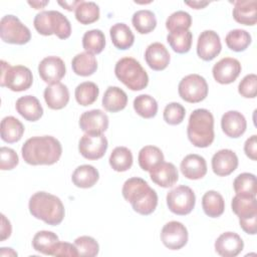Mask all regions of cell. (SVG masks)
I'll list each match as a JSON object with an SVG mask.
<instances>
[{
	"mask_svg": "<svg viewBox=\"0 0 257 257\" xmlns=\"http://www.w3.org/2000/svg\"><path fill=\"white\" fill-rule=\"evenodd\" d=\"M145 59L147 64L156 71H161L167 68L170 63V53L166 46L161 42H154L150 44L145 52Z\"/></svg>",
	"mask_w": 257,
	"mask_h": 257,
	"instance_id": "44dd1931",
	"label": "cell"
},
{
	"mask_svg": "<svg viewBox=\"0 0 257 257\" xmlns=\"http://www.w3.org/2000/svg\"><path fill=\"white\" fill-rule=\"evenodd\" d=\"M1 39L10 44L23 45L31 38L30 30L14 15H5L0 21Z\"/></svg>",
	"mask_w": 257,
	"mask_h": 257,
	"instance_id": "ba28073f",
	"label": "cell"
},
{
	"mask_svg": "<svg viewBox=\"0 0 257 257\" xmlns=\"http://www.w3.org/2000/svg\"><path fill=\"white\" fill-rule=\"evenodd\" d=\"M28 208L33 217L51 226L59 225L65 215L61 200L47 192L33 194L29 199Z\"/></svg>",
	"mask_w": 257,
	"mask_h": 257,
	"instance_id": "3957f363",
	"label": "cell"
},
{
	"mask_svg": "<svg viewBox=\"0 0 257 257\" xmlns=\"http://www.w3.org/2000/svg\"><path fill=\"white\" fill-rule=\"evenodd\" d=\"M19 163L18 156L13 149L2 147L0 149V169L2 171L12 170Z\"/></svg>",
	"mask_w": 257,
	"mask_h": 257,
	"instance_id": "c3c4849f",
	"label": "cell"
},
{
	"mask_svg": "<svg viewBox=\"0 0 257 257\" xmlns=\"http://www.w3.org/2000/svg\"><path fill=\"white\" fill-rule=\"evenodd\" d=\"M185 115L186 109L179 102H170L166 105L163 112L164 120L171 125L180 124L184 120Z\"/></svg>",
	"mask_w": 257,
	"mask_h": 257,
	"instance_id": "bcb514c9",
	"label": "cell"
},
{
	"mask_svg": "<svg viewBox=\"0 0 257 257\" xmlns=\"http://www.w3.org/2000/svg\"><path fill=\"white\" fill-rule=\"evenodd\" d=\"M252 41L251 35L244 29H233L225 37V42L229 49L235 52H241L247 49Z\"/></svg>",
	"mask_w": 257,
	"mask_h": 257,
	"instance_id": "ab89813d",
	"label": "cell"
},
{
	"mask_svg": "<svg viewBox=\"0 0 257 257\" xmlns=\"http://www.w3.org/2000/svg\"><path fill=\"white\" fill-rule=\"evenodd\" d=\"M122 197L131 203L134 211L141 215L152 214L158 206V195L142 178L127 179L121 189Z\"/></svg>",
	"mask_w": 257,
	"mask_h": 257,
	"instance_id": "7a4b0ae2",
	"label": "cell"
},
{
	"mask_svg": "<svg viewBox=\"0 0 257 257\" xmlns=\"http://www.w3.org/2000/svg\"><path fill=\"white\" fill-rule=\"evenodd\" d=\"M112 44L120 50L131 48L135 42V35L131 28L124 23H115L109 29Z\"/></svg>",
	"mask_w": 257,
	"mask_h": 257,
	"instance_id": "4316f807",
	"label": "cell"
},
{
	"mask_svg": "<svg viewBox=\"0 0 257 257\" xmlns=\"http://www.w3.org/2000/svg\"><path fill=\"white\" fill-rule=\"evenodd\" d=\"M71 67L75 74L80 76H89L96 71L97 61L93 54L84 51L76 54L72 58Z\"/></svg>",
	"mask_w": 257,
	"mask_h": 257,
	"instance_id": "f546056e",
	"label": "cell"
},
{
	"mask_svg": "<svg viewBox=\"0 0 257 257\" xmlns=\"http://www.w3.org/2000/svg\"><path fill=\"white\" fill-rule=\"evenodd\" d=\"M52 256H69L76 257L78 255V251L74 244L68 242H60L58 241L53 249Z\"/></svg>",
	"mask_w": 257,
	"mask_h": 257,
	"instance_id": "681fc988",
	"label": "cell"
},
{
	"mask_svg": "<svg viewBox=\"0 0 257 257\" xmlns=\"http://www.w3.org/2000/svg\"><path fill=\"white\" fill-rule=\"evenodd\" d=\"M2 225H1V241L6 240L10 237L12 232V227L10 224V221L7 220V218L2 214Z\"/></svg>",
	"mask_w": 257,
	"mask_h": 257,
	"instance_id": "f5cc1de1",
	"label": "cell"
},
{
	"mask_svg": "<svg viewBox=\"0 0 257 257\" xmlns=\"http://www.w3.org/2000/svg\"><path fill=\"white\" fill-rule=\"evenodd\" d=\"M239 224L245 233L250 234V235L256 234V232H257V216L239 219Z\"/></svg>",
	"mask_w": 257,
	"mask_h": 257,
	"instance_id": "816d5d0a",
	"label": "cell"
},
{
	"mask_svg": "<svg viewBox=\"0 0 257 257\" xmlns=\"http://www.w3.org/2000/svg\"><path fill=\"white\" fill-rule=\"evenodd\" d=\"M202 208L208 217L217 218L224 213L225 201L220 193L210 190L202 198Z\"/></svg>",
	"mask_w": 257,
	"mask_h": 257,
	"instance_id": "4dcf8cb0",
	"label": "cell"
},
{
	"mask_svg": "<svg viewBox=\"0 0 257 257\" xmlns=\"http://www.w3.org/2000/svg\"><path fill=\"white\" fill-rule=\"evenodd\" d=\"M43 96L47 106L51 109H61L69 101L68 88L61 82L48 85L44 89Z\"/></svg>",
	"mask_w": 257,
	"mask_h": 257,
	"instance_id": "603a6c76",
	"label": "cell"
},
{
	"mask_svg": "<svg viewBox=\"0 0 257 257\" xmlns=\"http://www.w3.org/2000/svg\"><path fill=\"white\" fill-rule=\"evenodd\" d=\"M138 161L142 170L150 172L154 167L164 161V154L158 147L146 146L139 152Z\"/></svg>",
	"mask_w": 257,
	"mask_h": 257,
	"instance_id": "836d02e7",
	"label": "cell"
},
{
	"mask_svg": "<svg viewBox=\"0 0 257 257\" xmlns=\"http://www.w3.org/2000/svg\"><path fill=\"white\" fill-rule=\"evenodd\" d=\"M241 63L233 57H224L214 64L212 73L214 79L221 84L234 82L241 72Z\"/></svg>",
	"mask_w": 257,
	"mask_h": 257,
	"instance_id": "5bb4252c",
	"label": "cell"
},
{
	"mask_svg": "<svg viewBox=\"0 0 257 257\" xmlns=\"http://www.w3.org/2000/svg\"><path fill=\"white\" fill-rule=\"evenodd\" d=\"M48 3L49 1H28V4L32 6L34 9H42Z\"/></svg>",
	"mask_w": 257,
	"mask_h": 257,
	"instance_id": "9f6ffc18",
	"label": "cell"
},
{
	"mask_svg": "<svg viewBox=\"0 0 257 257\" xmlns=\"http://www.w3.org/2000/svg\"><path fill=\"white\" fill-rule=\"evenodd\" d=\"M196 196L188 186H178L167 194V205L169 210L180 216L190 214L195 208Z\"/></svg>",
	"mask_w": 257,
	"mask_h": 257,
	"instance_id": "30bf717a",
	"label": "cell"
},
{
	"mask_svg": "<svg viewBox=\"0 0 257 257\" xmlns=\"http://www.w3.org/2000/svg\"><path fill=\"white\" fill-rule=\"evenodd\" d=\"M193 35L189 29H177L169 32L167 41L171 48L177 53H187L192 47Z\"/></svg>",
	"mask_w": 257,
	"mask_h": 257,
	"instance_id": "1f68e13d",
	"label": "cell"
},
{
	"mask_svg": "<svg viewBox=\"0 0 257 257\" xmlns=\"http://www.w3.org/2000/svg\"><path fill=\"white\" fill-rule=\"evenodd\" d=\"M192 25V17L186 11H176L172 13L166 21V28L172 32L177 29H189Z\"/></svg>",
	"mask_w": 257,
	"mask_h": 257,
	"instance_id": "ee69618b",
	"label": "cell"
},
{
	"mask_svg": "<svg viewBox=\"0 0 257 257\" xmlns=\"http://www.w3.org/2000/svg\"><path fill=\"white\" fill-rule=\"evenodd\" d=\"M134 109L144 118H152L158 112L157 100L149 94H140L134 99Z\"/></svg>",
	"mask_w": 257,
	"mask_h": 257,
	"instance_id": "7bdbcfd3",
	"label": "cell"
},
{
	"mask_svg": "<svg viewBox=\"0 0 257 257\" xmlns=\"http://www.w3.org/2000/svg\"><path fill=\"white\" fill-rule=\"evenodd\" d=\"M244 152L252 161L257 160V136L253 135L248 138L244 144Z\"/></svg>",
	"mask_w": 257,
	"mask_h": 257,
	"instance_id": "f907efd6",
	"label": "cell"
},
{
	"mask_svg": "<svg viewBox=\"0 0 257 257\" xmlns=\"http://www.w3.org/2000/svg\"><path fill=\"white\" fill-rule=\"evenodd\" d=\"M25 163L32 166L53 165L57 163L62 154L60 142L51 136L32 137L21 148Z\"/></svg>",
	"mask_w": 257,
	"mask_h": 257,
	"instance_id": "6da1fadb",
	"label": "cell"
},
{
	"mask_svg": "<svg viewBox=\"0 0 257 257\" xmlns=\"http://www.w3.org/2000/svg\"><path fill=\"white\" fill-rule=\"evenodd\" d=\"M132 23L139 33L148 34L156 28L157 18L154 12H152L151 10L144 9L134 13Z\"/></svg>",
	"mask_w": 257,
	"mask_h": 257,
	"instance_id": "74e56055",
	"label": "cell"
},
{
	"mask_svg": "<svg viewBox=\"0 0 257 257\" xmlns=\"http://www.w3.org/2000/svg\"><path fill=\"white\" fill-rule=\"evenodd\" d=\"M180 169L185 178L189 180H199L207 174V163L202 156L190 154L182 160Z\"/></svg>",
	"mask_w": 257,
	"mask_h": 257,
	"instance_id": "7402d4cb",
	"label": "cell"
},
{
	"mask_svg": "<svg viewBox=\"0 0 257 257\" xmlns=\"http://www.w3.org/2000/svg\"><path fill=\"white\" fill-rule=\"evenodd\" d=\"M58 241V236L55 233L51 231L42 230L34 235L32 239V246L35 251L45 255L52 256L53 249Z\"/></svg>",
	"mask_w": 257,
	"mask_h": 257,
	"instance_id": "e575fe53",
	"label": "cell"
},
{
	"mask_svg": "<svg viewBox=\"0 0 257 257\" xmlns=\"http://www.w3.org/2000/svg\"><path fill=\"white\" fill-rule=\"evenodd\" d=\"M115 76L131 90H142L148 86L149 75L142 64L133 57L120 58L114 67Z\"/></svg>",
	"mask_w": 257,
	"mask_h": 257,
	"instance_id": "8992f818",
	"label": "cell"
},
{
	"mask_svg": "<svg viewBox=\"0 0 257 257\" xmlns=\"http://www.w3.org/2000/svg\"><path fill=\"white\" fill-rule=\"evenodd\" d=\"M221 127L227 137L237 139L245 133L247 121L241 112L237 110H229L222 115Z\"/></svg>",
	"mask_w": 257,
	"mask_h": 257,
	"instance_id": "ffe728a7",
	"label": "cell"
},
{
	"mask_svg": "<svg viewBox=\"0 0 257 257\" xmlns=\"http://www.w3.org/2000/svg\"><path fill=\"white\" fill-rule=\"evenodd\" d=\"M17 112L28 121H36L43 114V108L38 98L33 95H24L16 100Z\"/></svg>",
	"mask_w": 257,
	"mask_h": 257,
	"instance_id": "cb8c5ba5",
	"label": "cell"
},
{
	"mask_svg": "<svg viewBox=\"0 0 257 257\" xmlns=\"http://www.w3.org/2000/svg\"><path fill=\"white\" fill-rule=\"evenodd\" d=\"M133 154L126 147H116L112 150L108 162L115 172H125L133 166Z\"/></svg>",
	"mask_w": 257,
	"mask_h": 257,
	"instance_id": "d590c367",
	"label": "cell"
},
{
	"mask_svg": "<svg viewBox=\"0 0 257 257\" xmlns=\"http://www.w3.org/2000/svg\"><path fill=\"white\" fill-rule=\"evenodd\" d=\"M233 188L238 196L247 198L256 197L257 183L255 175L251 173H242L238 175L233 182Z\"/></svg>",
	"mask_w": 257,
	"mask_h": 257,
	"instance_id": "d6a6232c",
	"label": "cell"
},
{
	"mask_svg": "<svg viewBox=\"0 0 257 257\" xmlns=\"http://www.w3.org/2000/svg\"><path fill=\"white\" fill-rule=\"evenodd\" d=\"M36 31L44 36L55 34L60 39H66L71 34V25L66 16L59 11L49 10L37 13L33 20Z\"/></svg>",
	"mask_w": 257,
	"mask_h": 257,
	"instance_id": "5b68a950",
	"label": "cell"
},
{
	"mask_svg": "<svg viewBox=\"0 0 257 257\" xmlns=\"http://www.w3.org/2000/svg\"><path fill=\"white\" fill-rule=\"evenodd\" d=\"M76 20L83 24H91L99 18V7L96 3L91 1H81L75 8Z\"/></svg>",
	"mask_w": 257,
	"mask_h": 257,
	"instance_id": "b9f144b4",
	"label": "cell"
},
{
	"mask_svg": "<svg viewBox=\"0 0 257 257\" xmlns=\"http://www.w3.org/2000/svg\"><path fill=\"white\" fill-rule=\"evenodd\" d=\"M238 92L246 98H254L257 93V76L254 73L245 75L238 85Z\"/></svg>",
	"mask_w": 257,
	"mask_h": 257,
	"instance_id": "7dc6e473",
	"label": "cell"
},
{
	"mask_svg": "<svg viewBox=\"0 0 257 257\" xmlns=\"http://www.w3.org/2000/svg\"><path fill=\"white\" fill-rule=\"evenodd\" d=\"M82 0H77V1H58V4L61 5L63 8H65L68 11H72L75 10V8L77 7V5L81 2Z\"/></svg>",
	"mask_w": 257,
	"mask_h": 257,
	"instance_id": "db71d44e",
	"label": "cell"
},
{
	"mask_svg": "<svg viewBox=\"0 0 257 257\" xmlns=\"http://www.w3.org/2000/svg\"><path fill=\"white\" fill-rule=\"evenodd\" d=\"M244 248L242 238L234 232L222 233L215 241V251L223 257H235Z\"/></svg>",
	"mask_w": 257,
	"mask_h": 257,
	"instance_id": "ac0fdd59",
	"label": "cell"
},
{
	"mask_svg": "<svg viewBox=\"0 0 257 257\" xmlns=\"http://www.w3.org/2000/svg\"><path fill=\"white\" fill-rule=\"evenodd\" d=\"M232 211L239 219L257 216V200L254 198L241 197L236 195L231 202Z\"/></svg>",
	"mask_w": 257,
	"mask_h": 257,
	"instance_id": "8d00e7d4",
	"label": "cell"
},
{
	"mask_svg": "<svg viewBox=\"0 0 257 257\" xmlns=\"http://www.w3.org/2000/svg\"><path fill=\"white\" fill-rule=\"evenodd\" d=\"M127 104L126 93L118 86H108L102 96V106L110 112L122 110Z\"/></svg>",
	"mask_w": 257,
	"mask_h": 257,
	"instance_id": "484cf974",
	"label": "cell"
},
{
	"mask_svg": "<svg viewBox=\"0 0 257 257\" xmlns=\"http://www.w3.org/2000/svg\"><path fill=\"white\" fill-rule=\"evenodd\" d=\"M208 89L206 79L197 73L183 77L178 86L181 98L190 103H197L204 100L208 95Z\"/></svg>",
	"mask_w": 257,
	"mask_h": 257,
	"instance_id": "9c48e42d",
	"label": "cell"
},
{
	"mask_svg": "<svg viewBox=\"0 0 257 257\" xmlns=\"http://www.w3.org/2000/svg\"><path fill=\"white\" fill-rule=\"evenodd\" d=\"M73 244L75 245L79 256L94 257L98 254L99 245L96 240L90 236L77 237Z\"/></svg>",
	"mask_w": 257,
	"mask_h": 257,
	"instance_id": "f6af8a7d",
	"label": "cell"
},
{
	"mask_svg": "<svg viewBox=\"0 0 257 257\" xmlns=\"http://www.w3.org/2000/svg\"><path fill=\"white\" fill-rule=\"evenodd\" d=\"M222 49L220 36L213 30H205L201 32L197 41V54L205 60L211 61L219 55Z\"/></svg>",
	"mask_w": 257,
	"mask_h": 257,
	"instance_id": "9a60e30c",
	"label": "cell"
},
{
	"mask_svg": "<svg viewBox=\"0 0 257 257\" xmlns=\"http://www.w3.org/2000/svg\"><path fill=\"white\" fill-rule=\"evenodd\" d=\"M82 46L86 52L91 54L100 53L105 46V36L99 29L86 31L82 36Z\"/></svg>",
	"mask_w": 257,
	"mask_h": 257,
	"instance_id": "60d3db41",
	"label": "cell"
},
{
	"mask_svg": "<svg viewBox=\"0 0 257 257\" xmlns=\"http://www.w3.org/2000/svg\"><path fill=\"white\" fill-rule=\"evenodd\" d=\"M38 73L44 82L57 83L66 73L65 63L58 56H47L38 64Z\"/></svg>",
	"mask_w": 257,
	"mask_h": 257,
	"instance_id": "4fadbf2b",
	"label": "cell"
},
{
	"mask_svg": "<svg viewBox=\"0 0 257 257\" xmlns=\"http://www.w3.org/2000/svg\"><path fill=\"white\" fill-rule=\"evenodd\" d=\"M24 134L23 123L16 117L9 115L1 120V139L8 143L13 144L21 140Z\"/></svg>",
	"mask_w": 257,
	"mask_h": 257,
	"instance_id": "f1b7e54d",
	"label": "cell"
},
{
	"mask_svg": "<svg viewBox=\"0 0 257 257\" xmlns=\"http://www.w3.org/2000/svg\"><path fill=\"white\" fill-rule=\"evenodd\" d=\"M189 141L197 148H207L214 142V116L206 108L193 110L187 127Z\"/></svg>",
	"mask_w": 257,
	"mask_h": 257,
	"instance_id": "277c9868",
	"label": "cell"
},
{
	"mask_svg": "<svg viewBox=\"0 0 257 257\" xmlns=\"http://www.w3.org/2000/svg\"><path fill=\"white\" fill-rule=\"evenodd\" d=\"M33 82L31 70L24 65L11 66L5 60H1V86H6L12 91L27 90Z\"/></svg>",
	"mask_w": 257,
	"mask_h": 257,
	"instance_id": "52a82bcc",
	"label": "cell"
},
{
	"mask_svg": "<svg viewBox=\"0 0 257 257\" xmlns=\"http://www.w3.org/2000/svg\"><path fill=\"white\" fill-rule=\"evenodd\" d=\"M233 17L243 25H255L257 22V8L255 0L234 2Z\"/></svg>",
	"mask_w": 257,
	"mask_h": 257,
	"instance_id": "d4e9b609",
	"label": "cell"
},
{
	"mask_svg": "<svg viewBox=\"0 0 257 257\" xmlns=\"http://www.w3.org/2000/svg\"><path fill=\"white\" fill-rule=\"evenodd\" d=\"M98 179V171L91 165L78 166L71 176V181L73 185L82 189L91 188L96 184Z\"/></svg>",
	"mask_w": 257,
	"mask_h": 257,
	"instance_id": "83f0119b",
	"label": "cell"
},
{
	"mask_svg": "<svg viewBox=\"0 0 257 257\" xmlns=\"http://www.w3.org/2000/svg\"><path fill=\"white\" fill-rule=\"evenodd\" d=\"M188 230L181 222L170 221L164 225L161 231L163 244L171 250H179L188 242Z\"/></svg>",
	"mask_w": 257,
	"mask_h": 257,
	"instance_id": "7c38bea8",
	"label": "cell"
},
{
	"mask_svg": "<svg viewBox=\"0 0 257 257\" xmlns=\"http://www.w3.org/2000/svg\"><path fill=\"white\" fill-rule=\"evenodd\" d=\"M0 255H1V256H17V252H15L12 248H5V247H2V248H1Z\"/></svg>",
	"mask_w": 257,
	"mask_h": 257,
	"instance_id": "6f0895ef",
	"label": "cell"
},
{
	"mask_svg": "<svg viewBox=\"0 0 257 257\" xmlns=\"http://www.w3.org/2000/svg\"><path fill=\"white\" fill-rule=\"evenodd\" d=\"M108 147L106 138L100 135H83L78 143V151L80 155L87 160L101 159Z\"/></svg>",
	"mask_w": 257,
	"mask_h": 257,
	"instance_id": "8fae6325",
	"label": "cell"
},
{
	"mask_svg": "<svg viewBox=\"0 0 257 257\" xmlns=\"http://www.w3.org/2000/svg\"><path fill=\"white\" fill-rule=\"evenodd\" d=\"M185 4L194 8V9H202L205 6L209 5V2H207V1H193V2H185Z\"/></svg>",
	"mask_w": 257,
	"mask_h": 257,
	"instance_id": "11a10c76",
	"label": "cell"
},
{
	"mask_svg": "<svg viewBox=\"0 0 257 257\" xmlns=\"http://www.w3.org/2000/svg\"><path fill=\"white\" fill-rule=\"evenodd\" d=\"M81 131L88 135H100L108 127V116L100 109L84 111L79 117Z\"/></svg>",
	"mask_w": 257,
	"mask_h": 257,
	"instance_id": "2e32d148",
	"label": "cell"
},
{
	"mask_svg": "<svg viewBox=\"0 0 257 257\" xmlns=\"http://www.w3.org/2000/svg\"><path fill=\"white\" fill-rule=\"evenodd\" d=\"M151 180L162 188L173 187L179 180V173L172 163L161 162L150 171Z\"/></svg>",
	"mask_w": 257,
	"mask_h": 257,
	"instance_id": "d6986e66",
	"label": "cell"
},
{
	"mask_svg": "<svg viewBox=\"0 0 257 257\" xmlns=\"http://www.w3.org/2000/svg\"><path fill=\"white\" fill-rule=\"evenodd\" d=\"M99 88L92 81H84L79 83L74 91L75 99L78 104L82 106H87L92 104L98 96Z\"/></svg>",
	"mask_w": 257,
	"mask_h": 257,
	"instance_id": "f35d334b",
	"label": "cell"
},
{
	"mask_svg": "<svg viewBox=\"0 0 257 257\" xmlns=\"http://www.w3.org/2000/svg\"><path fill=\"white\" fill-rule=\"evenodd\" d=\"M211 164L215 175L219 177H226L237 169L238 157L232 150L223 149L214 154Z\"/></svg>",
	"mask_w": 257,
	"mask_h": 257,
	"instance_id": "e0dca14e",
	"label": "cell"
}]
</instances>
